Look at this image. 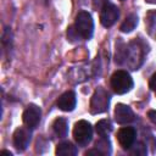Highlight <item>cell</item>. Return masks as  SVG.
<instances>
[{
    "mask_svg": "<svg viewBox=\"0 0 156 156\" xmlns=\"http://www.w3.org/2000/svg\"><path fill=\"white\" fill-rule=\"evenodd\" d=\"M2 44L5 45L6 50H10L12 48V34H11V28L6 27L2 33Z\"/></svg>",
    "mask_w": 156,
    "mask_h": 156,
    "instance_id": "2e32d148",
    "label": "cell"
},
{
    "mask_svg": "<svg viewBox=\"0 0 156 156\" xmlns=\"http://www.w3.org/2000/svg\"><path fill=\"white\" fill-rule=\"evenodd\" d=\"M76 104H77V99H76V94L71 90L63 93L58 100H57V107L65 112H69V111H73L74 107H76Z\"/></svg>",
    "mask_w": 156,
    "mask_h": 156,
    "instance_id": "30bf717a",
    "label": "cell"
},
{
    "mask_svg": "<svg viewBox=\"0 0 156 156\" xmlns=\"http://www.w3.org/2000/svg\"><path fill=\"white\" fill-rule=\"evenodd\" d=\"M146 146H144L141 143H138V144H133L132 145V149H130V154L132 155H146Z\"/></svg>",
    "mask_w": 156,
    "mask_h": 156,
    "instance_id": "e0dca14e",
    "label": "cell"
},
{
    "mask_svg": "<svg viewBox=\"0 0 156 156\" xmlns=\"http://www.w3.org/2000/svg\"><path fill=\"white\" fill-rule=\"evenodd\" d=\"M121 1H124V0H121Z\"/></svg>",
    "mask_w": 156,
    "mask_h": 156,
    "instance_id": "603a6c76",
    "label": "cell"
},
{
    "mask_svg": "<svg viewBox=\"0 0 156 156\" xmlns=\"http://www.w3.org/2000/svg\"><path fill=\"white\" fill-rule=\"evenodd\" d=\"M118 17H119V10H118V7L107 1L102 6L101 12H100V22H101V24L104 27L108 28V27H111V26H113L116 23V21L118 20Z\"/></svg>",
    "mask_w": 156,
    "mask_h": 156,
    "instance_id": "5b68a950",
    "label": "cell"
},
{
    "mask_svg": "<svg viewBox=\"0 0 156 156\" xmlns=\"http://www.w3.org/2000/svg\"><path fill=\"white\" fill-rule=\"evenodd\" d=\"M77 147L69 143V141H63L60 143L56 146V155H61V156H74L77 155Z\"/></svg>",
    "mask_w": 156,
    "mask_h": 156,
    "instance_id": "7c38bea8",
    "label": "cell"
},
{
    "mask_svg": "<svg viewBox=\"0 0 156 156\" xmlns=\"http://www.w3.org/2000/svg\"><path fill=\"white\" fill-rule=\"evenodd\" d=\"M0 154H1V155H7V156H12V154H11L10 151H7V150H2Z\"/></svg>",
    "mask_w": 156,
    "mask_h": 156,
    "instance_id": "44dd1931",
    "label": "cell"
},
{
    "mask_svg": "<svg viewBox=\"0 0 156 156\" xmlns=\"http://www.w3.org/2000/svg\"><path fill=\"white\" fill-rule=\"evenodd\" d=\"M52 129L55 132V134L60 138H65L67 135V132H68V122L66 118H62V117H58L52 123Z\"/></svg>",
    "mask_w": 156,
    "mask_h": 156,
    "instance_id": "8fae6325",
    "label": "cell"
},
{
    "mask_svg": "<svg viewBox=\"0 0 156 156\" xmlns=\"http://www.w3.org/2000/svg\"><path fill=\"white\" fill-rule=\"evenodd\" d=\"M135 136H136V130L133 127H123L117 133L118 143L126 150L132 147V145L135 141Z\"/></svg>",
    "mask_w": 156,
    "mask_h": 156,
    "instance_id": "9c48e42d",
    "label": "cell"
},
{
    "mask_svg": "<svg viewBox=\"0 0 156 156\" xmlns=\"http://www.w3.org/2000/svg\"><path fill=\"white\" fill-rule=\"evenodd\" d=\"M73 136L76 143L79 146H85L90 143L93 138V127L88 121L80 119L74 124L73 128Z\"/></svg>",
    "mask_w": 156,
    "mask_h": 156,
    "instance_id": "3957f363",
    "label": "cell"
},
{
    "mask_svg": "<svg viewBox=\"0 0 156 156\" xmlns=\"http://www.w3.org/2000/svg\"><path fill=\"white\" fill-rule=\"evenodd\" d=\"M74 28L83 39H90L94 32V22L89 12L79 11L74 20Z\"/></svg>",
    "mask_w": 156,
    "mask_h": 156,
    "instance_id": "7a4b0ae2",
    "label": "cell"
},
{
    "mask_svg": "<svg viewBox=\"0 0 156 156\" xmlns=\"http://www.w3.org/2000/svg\"><path fill=\"white\" fill-rule=\"evenodd\" d=\"M155 93H156V91H155Z\"/></svg>",
    "mask_w": 156,
    "mask_h": 156,
    "instance_id": "cb8c5ba5",
    "label": "cell"
},
{
    "mask_svg": "<svg viewBox=\"0 0 156 156\" xmlns=\"http://www.w3.org/2000/svg\"><path fill=\"white\" fill-rule=\"evenodd\" d=\"M85 155L88 156V155H96V156H102V154L95 147V149H93V150H89V151H87L85 152Z\"/></svg>",
    "mask_w": 156,
    "mask_h": 156,
    "instance_id": "ffe728a7",
    "label": "cell"
},
{
    "mask_svg": "<svg viewBox=\"0 0 156 156\" xmlns=\"http://www.w3.org/2000/svg\"><path fill=\"white\" fill-rule=\"evenodd\" d=\"M30 132L29 128H24V127H20L15 130L13 133V145L18 151H24L27 149V146L29 145L30 141Z\"/></svg>",
    "mask_w": 156,
    "mask_h": 156,
    "instance_id": "52a82bcc",
    "label": "cell"
},
{
    "mask_svg": "<svg viewBox=\"0 0 156 156\" xmlns=\"http://www.w3.org/2000/svg\"><path fill=\"white\" fill-rule=\"evenodd\" d=\"M95 146H96V149H98L102 155H106V154H110V152H111L110 141H108L107 136H101V139H100L99 141H96Z\"/></svg>",
    "mask_w": 156,
    "mask_h": 156,
    "instance_id": "9a60e30c",
    "label": "cell"
},
{
    "mask_svg": "<svg viewBox=\"0 0 156 156\" xmlns=\"http://www.w3.org/2000/svg\"><path fill=\"white\" fill-rule=\"evenodd\" d=\"M149 87L151 88V90L156 91V73L152 74V77L150 78V82H149Z\"/></svg>",
    "mask_w": 156,
    "mask_h": 156,
    "instance_id": "ac0fdd59",
    "label": "cell"
},
{
    "mask_svg": "<svg viewBox=\"0 0 156 156\" xmlns=\"http://www.w3.org/2000/svg\"><path fill=\"white\" fill-rule=\"evenodd\" d=\"M111 87L116 94H126L133 88V79L127 71L118 69L111 76Z\"/></svg>",
    "mask_w": 156,
    "mask_h": 156,
    "instance_id": "6da1fadb",
    "label": "cell"
},
{
    "mask_svg": "<svg viewBox=\"0 0 156 156\" xmlns=\"http://www.w3.org/2000/svg\"><path fill=\"white\" fill-rule=\"evenodd\" d=\"M138 24V16L134 13H130L129 16L126 17V20L123 21V23L121 24V32L123 33H130Z\"/></svg>",
    "mask_w": 156,
    "mask_h": 156,
    "instance_id": "4fadbf2b",
    "label": "cell"
},
{
    "mask_svg": "<svg viewBox=\"0 0 156 156\" xmlns=\"http://www.w3.org/2000/svg\"><path fill=\"white\" fill-rule=\"evenodd\" d=\"M108 104H110V94L105 89L99 88L95 90V93L91 96L90 112L94 115L102 113L108 110Z\"/></svg>",
    "mask_w": 156,
    "mask_h": 156,
    "instance_id": "277c9868",
    "label": "cell"
},
{
    "mask_svg": "<svg viewBox=\"0 0 156 156\" xmlns=\"http://www.w3.org/2000/svg\"><path fill=\"white\" fill-rule=\"evenodd\" d=\"M145 1L149 4H156V0H145Z\"/></svg>",
    "mask_w": 156,
    "mask_h": 156,
    "instance_id": "7402d4cb",
    "label": "cell"
},
{
    "mask_svg": "<svg viewBox=\"0 0 156 156\" xmlns=\"http://www.w3.org/2000/svg\"><path fill=\"white\" fill-rule=\"evenodd\" d=\"M135 118L134 112L128 105L124 104H117L115 107V119L119 124H127L133 122Z\"/></svg>",
    "mask_w": 156,
    "mask_h": 156,
    "instance_id": "ba28073f",
    "label": "cell"
},
{
    "mask_svg": "<svg viewBox=\"0 0 156 156\" xmlns=\"http://www.w3.org/2000/svg\"><path fill=\"white\" fill-rule=\"evenodd\" d=\"M147 117H149V119H150L154 124H156V110H151V111H149Z\"/></svg>",
    "mask_w": 156,
    "mask_h": 156,
    "instance_id": "d6986e66",
    "label": "cell"
},
{
    "mask_svg": "<svg viewBox=\"0 0 156 156\" xmlns=\"http://www.w3.org/2000/svg\"><path fill=\"white\" fill-rule=\"evenodd\" d=\"M40 119H41V110H40V107L34 105V104L28 105L27 108L23 112V123L29 129H34L40 123Z\"/></svg>",
    "mask_w": 156,
    "mask_h": 156,
    "instance_id": "8992f818",
    "label": "cell"
},
{
    "mask_svg": "<svg viewBox=\"0 0 156 156\" xmlns=\"http://www.w3.org/2000/svg\"><path fill=\"white\" fill-rule=\"evenodd\" d=\"M95 129H96V133L100 136H107L112 132L113 127H112V123L110 122V119H100L96 123Z\"/></svg>",
    "mask_w": 156,
    "mask_h": 156,
    "instance_id": "5bb4252c",
    "label": "cell"
}]
</instances>
